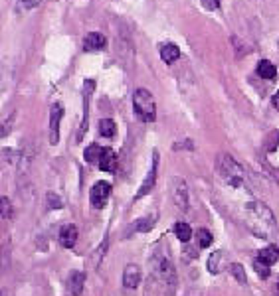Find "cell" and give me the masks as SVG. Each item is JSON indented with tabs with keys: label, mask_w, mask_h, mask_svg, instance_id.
Segmentation results:
<instances>
[{
	"label": "cell",
	"mask_w": 279,
	"mask_h": 296,
	"mask_svg": "<svg viewBox=\"0 0 279 296\" xmlns=\"http://www.w3.org/2000/svg\"><path fill=\"white\" fill-rule=\"evenodd\" d=\"M243 221H245V227L260 239L273 241L277 237L279 229L275 215L263 202L254 200L243 205Z\"/></svg>",
	"instance_id": "6da1fadb"
},
{
	"label": "cell",
	"mask_w": 279,
	"mask_h": 296,
	"mask_svg": "<svg viewBox=\"0 0 279 296\" xmlns=\"http://www.w3.org/2000/svg\"><path fill=\"white\" fill-rule=\"evenodd\" d=\"M216 170H218V176L222 178L224 184L232 186V188H242L245 184V172H243V168L230 154H220L218 156Z\"/></svg>",
	"instance_id": "7a4b0ae2"
},
{
	"label": "cell",
	"mask_w": 279,
	"mask_h": 296,
	"mask_svg": "<svg viewBox=\"0 0 279 296\" xmlns=\"http://www.w3.org/2000/svg\"><path fill=\"white\" fill-rule=\"evenodd\" d=\"M152 263H154V273H157V277L163 282V286L167 288V294H172L174 288H176V271H174V265H172V261H170V255L165 253L163 249H159V251L154 253Z\"/></svg>",
	"instance_id": "3957f363"
},
{
	"label": "cell",
	"mask_w": 279,
	"mask_h": 296,
	"mask_svg": "<svg viewBox=\"0 0 279 296\" xmlns=\"http://www.w3.org/2000/svg\"><path fill=\"white\" fill-rule=\"evenodd\" d=\"M133 109H135V117L143 123H152L157 119L154 97L149 89H137L133 93Z\"/></svg>",
	"instance_id": "277c9868"
},
{
	"label": "cell",
	"mask_w": 279,
	"mask_h": 296,
	"mask_svg": "<svg viewBox=\"0 0 279 296\" xmlns=\"http://www.w3.org/2000/svg\"><path fill=\"white\" fill-rule=\"evenodd\" d=\"M111 184L109 182H95L91 188V194H89V198H91V205L95 209H101L103 205L109 202V196H111Z\"/></svg>",
	"instance_id": "5b68a950"
},
{
	"label": "cell",
	"mask_w": 279,
	"mask_h": 296,
	"mask_svg": "<svg viewBox=\"0 0 279 296\" xmlns=\"http://www.w3.org/2000/svg\"><path fill=\"white\" fill-rule=\"evenodd\" d=\"M157 168H159V152L152 154V164H150V168H149V174H147V178H145L143 186L139 188L135 200H141V198H145L147 194L152 192V188H154V184H157Z\"/></svg>",
	"instance_id": "8992f818"
},
{
	"label": "cell",
	"mask_w": 279,
	"mask_h": 296,
	"mask_svg": "<svg viewBox=\"0 0 279 296\" xmlns=\"http://www.w3.org/2000/svg\"><path fill=\"white\" fill-rule=\"evenodd\" d=\"M170 190H172V200L174 204L178 205L182 211L188 209V186L182 178H174L172 184H170Z\"/></svg>",
	"instance_id": "52a82bcc"
},
{
	"label": "cell",
	"mask_w": 279,
	"mask_h": 296,
	"mask_svg": "<svg viewBox=\"0 0 279 296\" xmlns=\"http://www.w3.org/2000/svg\"><path fill=\"white\" fill-rule=\"evenodd\" d=\"M61 117H64V107L54 103L52 105V111H50V142L57 144L59 140V123H61Z\"/></svg>",
	"instance_id": "ba28073f"
},
{
	"label": "cell",
	"mask_w": 279,
	"mask_h": 296,
	"mask_svg": "<svg viewBox=\"0 0 279 296\" xmlns=\"http://www.w3.org/2000/svg\"><path fill=\"white\" fill-rule=\"evenodd\" d=\"M141 267L139 265H127L125 267V271H123V286L127 288V290H133V288H137L139 284H141Z\"/></svg>",
	"instance_id": "9c48e42d"
},
{
	"label": "cell",
	"mask_w": 279,
	"mask_h": 296,
	"mask_svg": "<svg viewBox=\"0 0 279 296\" xmlns=\"http://www.w3.org/2000/svg\"><path fill=\"white\" fill-rule=\"evenodd\" d=\"M77 237H79V231H77V227H75L74 223H68V225H64V227L59 229V243H61V247H66V249L75 247Z\"/></svg>",
	"instance_id": "30bf717a"
},
{
	"label": "cell",
	"mask_w": 279,
	"mask_h": 296,
	"mask_svg": "<svg viewBox=\"0 0 279 296\" xmlns=\"http://www.w3.org/2000/svg\"><path fill=\"white\" fill-rule=\"evenodd\" d=\"M85 273L83 271H74L70 278H68V292L74 296H79L83 292V286H85Z\"/></svg>",
	"instance_id": "8fae6325"
},
{
	"label": "cell",
	"mask_w": 279,
	"mask_h": 296,
	"mask_svg": "<svg viewBox=\"0 0 279 296\" xmlns=\"http://www.w3.org/2000/svg\"><path fill=\"white\" fill-rule=\"evenodd\" d=\"M258 261L263 263V265H267V267L275 265L279 261V247L275 243H269L267 247L260 249V251H258Z\"/></svg>",
	"instance_id": "7c38bea8"
},
{
	"label": "cell",
	"mask_w": 279,
	"mask_h": 296,
	"mask_svg": "<svg viewBox=\"0 0 279 296\" xmlns=\"http://www.w3.org/2000/svg\"><path fill=\"white\" fill-rule=\"evenodd\" d=\"M105 44H107V40H105L103 34L91 32V34H87L85 40H83V50L85 52H99V50L105 48Z\"/></svg>",
	"instance_id": "4fadbf2b"
},
{
	"label": "cell",
	"mask_w": 279,
	"mask_h": 296,
	"mask_svg": "<svg viewBox=\"0 0 279 296\" xmlns=\"http://www.w3.org/2000/svg\"><path fill=\"white\" fill-rule=\"evenodd\" d=\"M103 150L105 148L99 146V144H89V146L85 148V152H83V158H85V162L89 164V166H97L99 168V162H101V156H103Z\"/></svg>",
	"instance_id": "5bb4252c"
},
{
	"label": "cell",
	"mask_w": 279,
	"mask_h": 296,
	"mask_svg": "<svg viewBox=\"0 0 279 296\" xmlns=\"http://www.w3.org/2000/svg\"><path fill=\"white\" fill-rule=\"evenodd\" d=\"M117 164H119L117 154L113 152L111 148H105V150H103V156H101V162H99V170H101V172H115V170H117Z\"/></svg>",
	"instance_id": "9a60e30c"
},
{
	"label": "cell",
	"mask_w": 279,
	"mask_h": 296,
	"mask_svg": "<svg viewBox=\"0 0 279 296\" xmlns=\"http://www.w3.org/2000/svg\"><path fill=\"white\" fill-rule=\"evenodd\" d=\"M180 57V48L176 46V44H165L163 48H161V59L165 61V63H174L176 59Z\"/></svg>",
	"instance_id": "2e32d148"
},
{
	"label": "cell",
	"mask_w": 279,
	"mask_h": 296,
	"mask_svg": "<svg viewBox=\"0 0 279 296\" xmlns=\"http://www.w3.org/2000/svg\"><path fill=\"white\" fill-rule=\"evenodd\" d=\"M258 75L263 77V79H275L277 67H275L269 59H261L260 63H258Z\"/></svg>",
	"instance_id": "e0dca14e"
},
{
	"label": "cell",
	"mask_w": 279,
	"mask_h": 296,
	"mask_svg": "<svg viewBox=\"0 0 279 296\" xmlns=\"http://www.w3.org/2000/svg\"><path fill=\"white\" fill-rule=\"evenodd\" d=\"M174 235H176V239L178 241L188 243L190 237H192V227H190L186 221H176L174 223Z\"/></svg>",
	"instance_id": "ac0fdd59"
},
{
	"label": "cell",
	"mask_w": 279,
	"mask_h": 296,
	"mask_svg": "<svg viewBox=\"0 0 279 296\" xmlns=\"http://www.w3.org/2000/svg\"><path fill=\"white\" fill-rule=\"evenodd\" d=\"M222 261H224V251H214L210 257H208V271L212 275H218L220 269H222Z\"/></svg>",
	"instance_id": "d6986e66"
},
{
	"label": "cell",
	"mask_w": 279,
	"mask_h": 296,
	"mask_svg": "<svg viewBox=\"0 0 279 296\" xmlns=\"http://www.w3.org/2000/svg\"><path fill=\"white\" fill-rule=\"evenodd\" d=\"M117 132V125L113 123L111 119H101L99 121V134L105 136V138H113Z\"/></svg>",
	"instance_id": "ffe728a7"
},
{
	"label": "cell",
	"mask_w": 279,
	"mask_h": 296,
	"mask_svg": "<svg viewBox=\"0 0 279 296\" xmlns=\"http://www.w3.org/2000/svg\"><path fill=\"white\" fill-rule=\"evenodd\" d=\"M157 221V217H145V219H139V221H133L131 223V231L129 235L133 231H141V233H145V231H150L152 229V225Z\"/></svg>",
	"instance_id": "44dd1931"
},
{
	"label": "cell",
	"mask_w": 279,
	"mask_h": 296,
	"mask_svg": "<svg viewBox=\"0 0 279 296\" xmlns=\"http://www.w3.org/2000/svg\"><path fill=\"white\" fill-rule=\"evenodd\" d=\"M194 237H196V245H198L200 249H206V247H210V245H212V241H214L212 233H210L208 229H198V231L194 233Z\"/></svg>",
	"instance_id": "7402d4cb"
},
{
	"label": "cell",
	"mask_w": 279,
	"mask_h": 296,
	"mask_svg": "<svg viewBox=\"0 0 279 296\" xmlns=\"http://www.w3.org/2000/svg\"><path fill=\"white\" fill-rule=\"evenodd\" d=\"M230 273H232V277L236 278L240 284H245V282H247V277H245V269H243L240 263H234V265H230Z\"/></svg>",
	"instance_id": "603a6c76"
},
{
	"label": "cell",
	"mask_w": 279,
	"mask_h": 296,
	"mask_svg": "<svg viewBox=\"0 0 279 296\" xmlns=\"http://www.w3.org/2000/svg\"><path fill=\"white\" fill-rule=\"evenodd\" d=\"M254 269L258 271V275H260V278H269V275H271V269H269L267 265H263V263H260V261H256V263H254Z\"/></svg>",
	"instance_id": "cb8c5ba5"
},
{
	"label": "cell",
	"mask_w": 279,
	"mask_h": 296,
	"mask_svg": "<svg viewBox=\"0 0 279 296\" xmlns=\"http://www.w3.org/2000/svg\"><path fill=\"white\" fill-rule=\"evenodd\" d=\"M8 213H10V204H8V198L2 196V219L6 221L8 219Z\"/></svg>",
	"instance_id": "d4e9b609"
},
{
	"label": "cell",
	"mask_w": 279,
	"mask_h": 296,
	"mask_svg": "<svg viewBox=\"0 0 279 296\" xmlns=\"http://www.w3.org/2000/svg\"><path fill=\"white\" fill-rule=\"evenodd\" d=\"M206 10H218L220 8V0H202Z\"/></svg>",
	"instance_id": "484cf974"
},
{
	"label": "cell",
	"mask_w": 279,
	"mask_h": 296,
	"mask_svg": "<svg viewBox=\"0 0 279 296\" xmlns=\"http://www.w3.org/2000/svg\"><path fill=\"white\" fill-rule=\"evenodd\" d=\"M42 0H18L20 6H24V8H34V6H38Z\"/></svg>",
	"instance_id": "4316f807"
},
{
	"label": "cell",
	"mask_w": 279,
	"mask_h": 296,
	"mask_svg": "<svg viewBox=\"0 0 279 296\" xmlns=\"http://www.w3.org/2000/svg\"><path fill=\"white\" fill-rule=\"evenodd\" d=\"M273 107H275V109L279 111V91L273 95Z\"/></svg>",
	"instance_id": "83f0119b"
},
{
	"label": "cell",
	"mask_w": 279,
	"mask_h": 296,
	"mask_svg": "<svg viewBox=\"0 0 279 296\" xmlns=\"http://www.w3.org/2000/svg\"><path fill=\"white\" fill-rule=\"evenodd\" d=\"M275 292H277V296H279V284L275 286Z\"/></svg>",
	"instance_id": "f1b7e54d"
}]
</instances>
